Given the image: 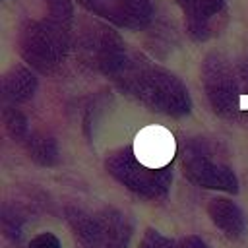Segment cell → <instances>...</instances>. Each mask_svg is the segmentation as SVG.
I'll return each mask as SVG.
<instances>
[{
  "mask_svg": "<svg viewBox=\"0 0 248 248\" xmlns=\"http://www.w3.org/2000/svg\"><path fill=\"white\" fill-rule=\"evenodd\" d=\"M176 4L184 14L186 31L194 41H207L225 27V0H176Z\"/></svg>",
  "mask_w": 248,
  "mask_h": 248,
  "instance_id": "obj_7",
  "label": "cell"
},
{
  "mask_svg": "<svg viewBox=\"0 0 248 248\" xmlns=\"http://www.w3.org/2000/svg\"><path fill=\"white\" fill-rule=\"evenodd\" d=\"M29 153L41 165H52L56 161V143L52 138L35 134L29 138Z\"/></svg>",
  "mask_w": 248,
  "mask_h": 248,
  "instance_id": "obj_13",
  "label": "cell"
},
{
  "mask_svg": "<svg viewBox=\"0 0 248 248\" xmlns=\"http://www.w3.org/2000/svg\"><path fill=\"white\" fill-rule=\"evenodd\" d=\"M149 234L143 240V248H172V244H169L163 236H159L155 231H147Z\"/></svg>",
  "mask_w": 248,
  "mask_h": 248,
  "instance_id": "obj_15",
  "label": "cell"
},
{
  "mask_svg": "<svg viewBox=\"0 0 248 248\" xmlns=\"http://www.w3.org/2000/svg\"><path fill=\"white\" fill-rule=\"evenodd\" d=\"M31 248H58V240H56L52 234L45 232V234H39V236L31 242Z\"/></svg>",
  "mask_w": 248,
  "mask_h": 248,
  "instance_id": "obj_16",
  "label": "cell"
},
{
  "mask_svg": "<svg viewBox=\"0 0 248 248\" xmlns=\"http://www.w3.org/2000/svg\"><path fill=\"white\" fill-rule=\"evenodd\" d=\"M182 248H205V244L196 240V238H188V240L182 242Z\"/></svg>",
  "mask_w": 248,
  "mask_h": 248,
  "instance_id": "obj_17",
  "label": "cell"
},
{
  "mask_svg": "<svg viewBox=\"0 0 248 248\" xmlns=\"http://www.w3.org/2000/svg\"><path fill=\"white\" fill-rule=\"evenodd\" d=\"M4 124H6V130L10 132V136L17 138V140L27 130V122H25L23 114L17 108H14V107H6L4 108Z\"/></svg>",
  "mask_w": 248,
  "mask_h": 248,
  "instance_id": "obj_14",
  "label": "cell"
},
{
  "mask_svg": "<svg viewBox=\"0 0 248 248\" xmlns=\"http://www.w3.org/2000/svg\"><path fill=\"white\" fill-rule=\"evenodd\" d=\"M74 48L81 66L107 78H114L128 58L122 37L112 27L89 17L79 19Z\"/></svg>",
  "mask_w": 248,
  "mask_h": 248,
  "instance_id": "obj_3",
  "label": "cell"
},
{
  "mask_svg": "<svg viewBox=\"0 0 248 248\" xmlns=\"http://www.w3.org/2000/svg\"><path fill=\"white\" fill-rule=\"evenodd\" d=\"M112 79L124 93L151 110L170 116L190 112L192 101L186 85L174 74L140 54H128L124 66Z\"/></svg>",
  "mask_w": 248,
  "mask_h": 248,
  "instance_id": "obj_2",
  "label": "cell"
},
{
  "mask_svg": "<svg viewBox=\"0 0 248 248\" xmlns=\"http://www.w3.org/2000/svg\"><path fill=\"white\" fill-rule=\"evenodd\" d=\"M209 213H211L213 223L219 225L229 236H238L240 234V231H242V213L232 202L215 198L209 205Z\"/></svg>",
  "mask_w": 248,
  "mask_h": 248,
  "instance_id": "obj_12",
  "label": "cell"
},
{
  "mask_svg": "<svg viewBox=\"0 0 248 248\" xmlns=\"http://www.w3.org/2000/svg\"><path fill=\"white\" fill-rule=\"evenodd\" d=\"M72 0H45L43 17L25 19L19 29V52L37 72H52L74 45Z\"/></svg>",
  "mask_w": 248,
  "mask_h": 248,
  "instance_id": "obj_1",
  "label": "cell"
},
{
  "mask_svg": "<svg viewBox=\"0 0 248 248\" xmlns=\"http://www.w3.org/2000/svg\"><path fill=\"white\" fill-rule=\"evenodd\" d=\"M35 89H37V78L25 66H12L2 76V95L10 103H21L31 99Z\"/></svg>",
  "mask_w": 248,
  "mask_h": 248,
  "instance_id": "obj_11",
  "label": "cell"
},
{
  "mask_svg": "<svg viewBox=\"0 0 248 248\" xmlns=\"http://www.w3.org/2000/svg\"><path fill=\"white\" fill-rule=\"evenodd\" d=\"M184 174L192 182L205 188H219L227 192L238 190L236 176L232 174V170L209 159V155L202 147L190 149L188 155L184 157Z\"/></svg>",
  "mask_w": 248,
  "mask_h": 248,
  "instance_id": "obj_9",
  "label": "cell"
},
{
  "mask_svg": "<svg viewBox=\"0 0 248 248\" xmlns=\"http://www.w3.org/2000/svg\"><path fill=\"white\" fill-rule=\"evenodd\" d=\"M202 81L215 112L232 114L234 110H242L246 95L236 70V60L219 52L207 54L202 64Z\"/></svg>",
  "mask_w": 248,
  "mask_h": 248,
  "instance_id": "obj_4",
  "label": "cell"
},
{
  "mask_svg": "<svg viewBox=\"0 0 248 248\" xmlns=\"http://www.w3.org/2000/svg\"><path fill=\"white\" fill-rule=\"evenodd\" d=\"M70 223L81 248H118L116 234H122V225H108V217L99 223L81 211H70Z\"/></svg>",
  "mask_w": 248,
  "mask_h": 248,
  "instance_id": "obj_10",
  "label": "cell"
},
{
  "mask_svg": "<svg viewBox=\"0 0 248 248\" xmlns=\"http://www.w3.org/2000/svg\"><path fill=\"white\" fill-rule=\"evenodd\" d=\"M132 151L143 167L165 170L176 153V143L172 134L163 126H145L138 132Z\"/></svg>",
  "mask_w": 248,
  "mask_h": 248,
  "instance_id": "obj_8",
  "label": "cell"
},
{
  "mask_svg": "<svg viewBox=\"0 0 248 248\" xmlns=\"http://www.w3.org/2000/svg\"><path fill=\"white\" fill-rule=\"evenodd\" d=\"M107 169L108 172L118 178L124 186H128L130 190L147 196V198H157L161 194L167 192L169 184H170V170H153L143 167L134 151L130 147H122L114 153H110L107 157Z\"/></svg>",
  "mask_w": 248,
  "mask_h": 248,
  "instance_id": "obj_5",
  "label": "cell"
},
{
  "mask_svg": "<svg viewBox=\"0 0 248 248\" xmlns=\"http://www.w3.org/2000/svg\"><path fill=\"white\" fill-rule=\"evenodd\" d=\"M89 14L110 21L116 27L140 31L153 17L151 0H78Z\"/></svg>",
  "mask_w": 248,
  "mask_h": 248,
  "instance_id": "obj_6",
  "label": "cell"
}]
</instances>
